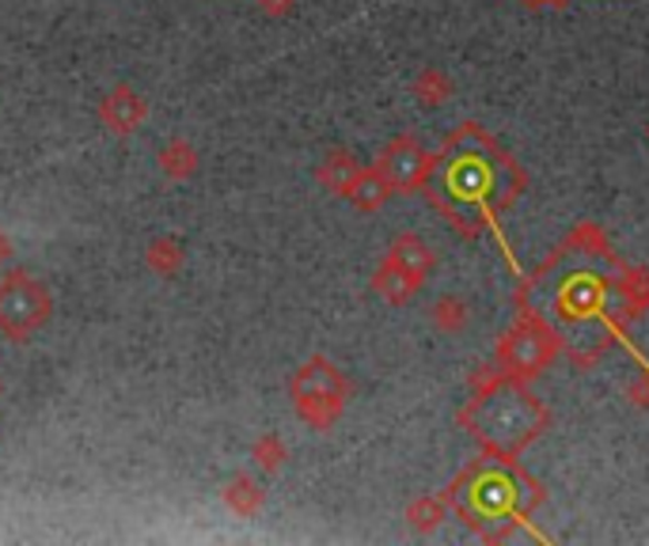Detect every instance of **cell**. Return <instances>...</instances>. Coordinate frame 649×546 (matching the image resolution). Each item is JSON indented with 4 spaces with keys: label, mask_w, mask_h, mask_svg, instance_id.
Returning <instances> with one entry per match:
<instances>
[{
    "label": "cell",
    "mask_w": 649,
    "mask_h": 546,
    "mask_svg": "<svg viewBox=\"0 0 649 546\" xmlns=\"http://www.w3.org/2000/svg\"><path fill=\"white\" fill-rule=\"evenodd\" d=\"M289 395H293V406L304 421L315 425V429H327L331 421L342 414L346 406V379L331 360L323 357H312L308 365L296 368V376L289 379Z\"/></svg>",
    "instance_id": "obj_1"
},
{
    "label": "cell",
    "mask_w": 649,
    "mask_h": 546,
    "mask_svg": "<svg viewBox=\"0 0 649 546\" xmlns=\"http://www.w3.org/2000/svg\"><path fill=\"white\" fill-rule=\"evenodd\" d=\"M50 319V292L39 277L12 270L0 277V330L12 341H27Z\"/></svg>",
    "instance_id": "obj_2"
},
{
    "label": "cell",
    "mask_w": 649,
    "mask_h": 546,
    "mask_svg": "<svg viewBox=\"0 0 649 546\" xmlns=\"http://www.w3.org/2000/svg\"><path fill=\"white\" fill-rule=\"evenodd\" d=\"M148 107L145 99L137 96L134 88H115L110 96L104 99V107H99V118H104V126L110 129V133H134L137 126L145 122Z\"/></svg>",
    "instance_id": "obj_3"
},
{
    "label": "cell",
    "mask_w": 649,
    "mask_h": 546,
    "mask_svg": "<svg viewBox=\"0 0 649 546\" xmlns=\"http://www.w3.org/2000/svg\"><path fill=\"white\" fill-rule=\"evenodd\" d=\"M357 179H361V168L354 160H350L346 152H331L327 160H323V168H319V182L327 187L331 193H354L357 187Z\"/></svg>",
    "instance_id": "obj_4"
},
{
    "label": "cell",
    "mask_w": 649,
    "mask_h": 546,
    "mask_svg": "<svg viewBox=\"0 0 649 546\" xmlns=\"http://www.w3.org/2000/svg\"><path fill=\"white\" fill-rule=\"evenodd\" d=\"M387 258H392L395 266H403L406 274H414L419 281L425 277V270L433 266L430 247H425L419 236H399L395 244H392V255H387Z\"/></svg>",
    "instance_id": "obj_5"
},
{
    "label": "cell",
    "mask_w": 649,
    "mask_h": 546,
    "mask_svg": "<svg viewBox=\"0 0 649 546\" xmlns=\"http://www.w3.org/2000/svg\"><path fill=\"white\" fill-rule=\"evenodd\" d=\"M160 171L168 175L171 182L190 179V175L198 171V152H194V145H190V141H171V145H164V152H160Z\"/></svg>",
    "instance_id": "obj_6"
},
{
    "label": "cell",
    "mask_w": 649,
    "mask_h": 546,
    "mask_svg": "<svg viewBox=\"0 0 649 546\" xmlns=\"http://www.w3.org/2000/svg\"><path fill=\"white\" fill-rule=\"evenodd\" d=\"M419 285H422L419 277H414V274H406L403 266H395L392 258H387V262H384V270L376 274V289L384 292V296H387V300H392V304H403L406 296H411L414 289H419Z\"/></svg>",
    "instance_id": "obj_7"
},
{
    "label": "cell",
    "mask_w": 649,
    "mask_h": 546,
    "mask_svg": "<svg viewBox=\"0 0 649 546\" xmlns=\"http://www.w3.org/2000/svg\"><path fill=\"white\" fill-rule=\"evenodd\" d=\"M183 258H187V255H183V247L175 244V239H168V236L153 239V244H148V251H145V262L153 266V270L160 274V277H175V274H179Z\"/></svg>",
    "instance_id": "obj_8"
},
{
    "label": "cell",
    "mask_w": 649,
    "mask_h": 546,
    "mask_svg": "<svg viewBox=\"0 0 649 546\" xmlns=\"http://www.w3.org/2000/svg\"><path fill=\"white\" fill-rule=\"evenodd\" d=\"M384 168H387V179L392 182H411L414 175H419L422 168V152L414 145H395L392 152H387V160H384Z\"/></svg>",
    "instance_id": "obj_9"
},
{
    "label": "cell",
    "mask_w": 649,
    "mask_h": 546,
    "mask_svg": "<svg viewBox=\"0 0 649 546\" xmlns=\"http://www.w3.org/2000/svg\"><path fill=\"white\" fill-rule=\"evenodd\" d=\"M225 505L239 516H252L258 513V505H263V489H258L252 478H232L225 489Z\"/></svg>",
    "instance_id": "obj_10"
},
{
    "label": "cell",
    "mask_w": 649,
    "mask_h": 546,
    "mask_svg": "<svg viewBox=\"0 0 649 546\" xmlns=\"http://www.w3.org/2000/svg\"><path fill=\"white\" fill-rule=\"evenodd\" d=\"M252 459L258 463L263 470H282V463H285V444H282V437H263L255 444V451H252Z\"/></svg>",
    "instance_id": "obj_11"
},
{
    "label": "cell",
    "mask_w": 649,
    "mask_h": 546,
    "mask_svg": "<svg viewBox=\"0 0 649 546\" xmlns=\"http://www.w3.org/2000/svg\"><path fill=\"white\" fill-rule=\"evenodd\" d=\"M444 91H449V80H444L437 69L422 72V80H419V96H422V103H441Z\"/></svg>",
    "instance_id": "obj_12"
},
{
    "label": "cell",
    "mask_w": 649,
    "mask_h": 546,
    "mask_svg": "<svg viewBox=\"0 0 649 546\" xmlns=\"http://www.w3.org/2000/svg\"><path fill=\"white\" fill-rule=\"evenodd\" d=\"M433 319H437V327H460L463 322V304L460 300H441L437 311H433Z\"/></svg>",
    "instance_id": "obj_13"
},
{
    "label": "cell",
    "mask_w": 649,
    "mask_h": 546,
    "mask_svg": "<svg viewBox=\"0 0 649 546\" xmlns=\"http://www.w3.org/2000/svg\"><path fill=\"white\" fill-rule=\"evenodd\" d=\"M255 4L263 8L266 16H285L296 4V0H255Z\"/></svg>",
    "instance_id": "obj_14"
},
{
    "label": "cell",
    "mask_w": 649,
    "mask_h": 546,
    "mask_svg": "<svg viewBox=\"0 0 649 546\" xmlns=\"http://www.w3.org/2000/svg\"><path fill=\"white\" fill-rule=\"evenodd\" d=\"M8 255H12V244H8V236L0 231V262H8Z\"/></svg>",
    "instance_id": "obj_15"
}]
</instances>
